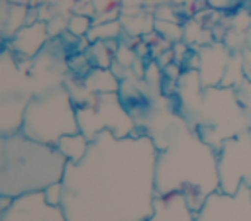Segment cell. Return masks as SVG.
<instances>
[{
	"label": "cell",
	"instance_id": "8fae6325",
	"mask_svg": "<svg viewBox=\"0 0 251 221\" xmlns=\"http://www.w3.org/2000/svg\"><path fill=\"white\" fill-rule=\"evenodd\" d=\"M88 147H90V139H88L84 133H80V131H78V133L65 135V137H61L59 143H57V149L65 155V158H67L69 162L80 160V158L86 155Z\"/></svg>",
	"mask_w": 251,
	"mask_h": 221
},
{
	"label": "cell",
	"instance_id": "7a4b0ae2",
	"mask_svg": "<svg viewBox=\"0 0 251 221\" xmlns=\"http://www.w3.org/2000/svg\"><path fill=\"white\" fill-rule=\"evenodd\" d=\"M155 184L157 192H182L198 211L220 190L218 149L186 127L171 131L169 141L159 145Z\"/></svg>",
	"mask_w": 251,
	"mask_h": 221
},
{
	"label": "cell",
	"instance_id": "4fadbf2b",
	"mask_svg": "<svg viewBox=\"0 0 251 221\" xmlns=\"http://www.w3.org/2000/svg\"><path fill=\"white\" fill-rule=\"evenodd\" d=\"M43 192H45V198H47L49 203L61 205V199H63V182H55L49 188H45Z\"/></svg>",
	"mask_w": 251,
	"mask_h": 221
},
{
	"label": "cell",
	"instance_id": "6da1fadb",
	"mask_svg": "<svg viewBox=\"0 0 251 221\" xmlns=\"http://www.w3.org/2000/svg\"><path fill=\"white\" fill-rule=\"evenodd\" d=\"M157 155L149 133L100 131L80 160L67 162L61 180L67 221H147L157 196Z\"/></svg>",
	"mask_w": 251,
	"mask_h": 221
},
{
	"label": "cell",
	"instance_id": "277c9868",
	"mask_svg": "<svg viewBox=\"0 0 251 221\" xmlns=\"http://www.w3.org/2000/svg\"><path fill=\"white\" fill-rule=\"evenodd\" d=\"M78 117L65 86H53L31 98L25 106L22 133L39 143L57 145L61 137L78 133Z\"/></svg>",
	"mask_w": 251,
	"mask_h": 221
},
{
	"label": "cell",
	"instance_id": "8992f818",
	"mask_svg": "<svg viewBox=\"0 0 251 221\" xmlns=\"http://www.w3.org/2000/svg\"><path fill=\"white\" fill-rule=\"evenodd\" d=\"M220 190L233 194L241 184L251 186V131L231 135L218 147Z\"/></svg>",
	"mask_w": 251,
	"mask_h": 221
},
{
	"label": "cell",
	"instance_id": "30bf717a",
	"mask_svg": "<svg viewBox=\"0 0 251 221\" xmlns=\"http://www.w3.org/2000/svg\"><path fill=\"white\" fill-rule=\"evenodd\" d=\"M47 41V27L43 23L25 25L14 35V51L22 57H33Z\"/></svg>",
	"mask_w": 251,
	"mask_h": 221
},
{
	"label": "cell",
	"instance_id": "9c48e42d",
	"mask_svg": "<svg viewBox=\"0 0 251 221\" xmlns=\"http://www.w3.org/2000/svg\"><path fill=\"white\" fill-rule=\"evenodd\" d=\"M147 221H196V211L182 192H157Z\"/></svg>",
	"mask_w": 251,
	"mask_h": 221
},
{
	"label": "cell",
	"instance_id": "5b68a950",
	"mask_svg": "<svg viewBox=\"0 0 251 221\" xmlns=\"http://www.w3.org/2000/svg\"><path fill=\"white\" fill-rule=\"evenodd\" d=\"M76 117L80 133H84L88 139H94L100 131H112L116 137L135 133V123L116 92L94 94L86 106L76 108Z\"/></svg>",
	"mask_w": 251,
	"mask_h": 221
},
{
	"label": "cell",
	"instance_id": "ba28073f",
	"mask_svg": "<svg viewBox=\"0 0 251 221\" xmlns=\"http://www.w3.org/2000/svg\"><path fill=\"white\" fill-rule=\"evenodd\" d=\"M0 221H67L61 205L47 201L45 192H29L10 199L0 209Z\"/></svg>",
	"mask_w": 251,
	"mask_h": 221
},
{
	"label": "cell",
	"instance_id": "3957f363",
	"mask_svg": "<svg viewBox=\"0 0 251 221\" xmlns=\"http://www.w3.org/2000/svg\"><path fill=\"white\" fill-rule=\"evenodd\" d=\"M65 155L57 145L39 143L27 135L12 133L0 139V198L43 192L63 180Z\"/></svg>",
	"mask_w": 251,
	"mask_h": 221
},
{
	"label": "cell",
	"instance_id": "52a82bcc",
	"mask_svg": "<svg viewBox=\"0 0 251 221\" xmlns=\"http://www.w3.org/2000/svg\"><path fill=\"white\" fill-rule=\"evenodd\" d=\"M196 221H251V186L241 184L233 194H210L196 211Z\"/></svg>",
	"mask_w": 251,
	"mask_h": 221
},
{
	"label": "cell",
	"instance_id": "7c38bea8",
	"mask_svg": "<svg viewBox=\"0 0 251 221\" xmlns=\"http://www.w3.org/2000/svg\"><path fill=\"white\" fill-rule=\"evenodd\" d=\"M67 29H69L75 37L84 35V33L90 31V20H88L86 16H73V18L69 20V23H67Z\"/></svg>",
	"mask_w": 251,
	"mask_h": 221
}]
</instances>
